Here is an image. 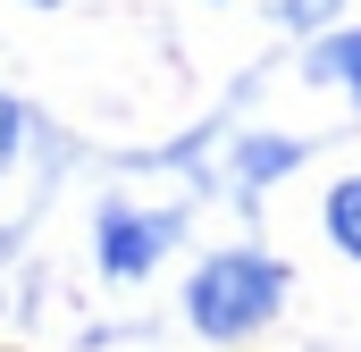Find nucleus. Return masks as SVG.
I'll return each instance as SVG.
<instances>
[{"label":"nucleus","instance_id":"nucleus-1","mask_svg":"<svg viewBox=\"0 0 361 352\" xmlns=\"http://www.w3.org/2000/svg\"><path fill=\"white\" fill-rule=\"evenodd\" d=\"M286 294H294V268L277 260V252L219 244V252H202V260L185 268V327L202 344H244V336L277 327Z\"/></svg>","mask_w":361,"mask_h":352},{"label":"nucleus","instance_id":"nucleus-2","mask_svg":"<svg viewBox=\"0 0 361 352\" xmlns=\"http://www.w3.org/2000/svg\"><path fill=\"white\" fill-rule=\"evenodd\" d=\"M185 235V201H135V193H101L92 201V268L109 285H143L152 268L177 252Z\"/></svg>","mask_w":361,"mask_h":352},{"label":"nucleus","instance_id":"nucleus-3","mask_svg":"<svg viewBox=\"0 0 361 352\" xmlns=\"http://www.w3.org/2000/svg\"><path fill=\"white\" fill-rule=\"evenodd\" d=\"M302 84H328V92H345V101L361 109V25L311 34V51H302Z\"/></svg>","mask_w":361,"mask_h":352},{"label":"nucleus","instance_id":"nucleus-4","mask_svg":"<svg viewBox=\"0 0 361 352\" xmlns=\"http://www.w3.org/2000/svg\"><path fill=\"white\" fill-rule=\"evenodd\" d=\"M319 227H328V244H336V252L361 268V168L328 184V201H319Z\"/></svg>","mask_w":361,"mask_h":352},{"label":"nucleus","instance_id":"nucleus-5","mask_svg":"<svg viewBox=\"0 0 361 352\" xmlns=\"http://www.w3.org/2000/svg\"><path fill=\"white\" fill-rule=\"evenodd\" d=\"M25 134H34V109H25L17 92L0 84V193H8V176H17V160H25Z\"/></svg>","mask_w":361,"mask_h":352},{"label":"nucleus","instance_id":"nucleus-6","mask_svg":"<svg viewBox=\"0 0 361 352\" xmlns=\"http://www.w3.org/2000/svg\"><path fill=\"white\" fill-rule=\"evenodd\" d=\"M269 17L286 34H328V25L345 17V0H269Z\"/></svg>","mask_w":361,"mask_h":352},{"label":"nucleus","instance_id":"nucleus-7","mask_svg":"<svg viewBox=\"0 0 361 352\" xmlns=\"http://www.w3.org/2000/svg\"><path fill=\"white\" fill-rule=\"evenodd\" d=\"M25 8H68V0H25Z\"/></svg>","mask_w":361,"mask_h":352}]
</instances>
